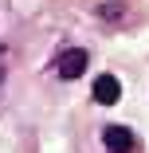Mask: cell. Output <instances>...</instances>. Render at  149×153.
I'll list each match as a JSON object with an SVG mask.
<instances>
[{"label": "cell", "instance_id": "7a4b0ae2", "mask_svg": "<svg viewBox=\"0 0 149 153\" xmlns=\"http://www.w3.org/2000/svg\"><path fill=\"white\" fill-rule=\"evenodd\" d=\"M118 98H122V82H118L114 75H98V79H94V102L114 106Z\"/></svg>", "mask_w": 149, "mask_h": 153}, {"label": "cell", "instance_id": "3957f363", "mask_svg": "<svg viewBox=\"0 0 149 153\" xmlns=\"http://www.w3.org/2000/svg\"><path fill=\"white\" fill-rule=\"evenodd\" d=\"M106 149L110 153H133V134L126 126H110L106 130Z\"/></svg>", "mask_w": 149, "mask_h": 153}, {"label": "cell", "instance_id": "6da1fadb", "mask_svg": "<svg viewBox=\"0 0 149 153\" xmlns=\"http://www.w3.org/2000/svg\"><path fill=\"white\" fill-rule=\"evenodd\" d=\"M86 71V51L82 47H67L59 55V79H79Z\"/></svg>", "mask_w": 149, "mask_h": 153}]
</instances>
